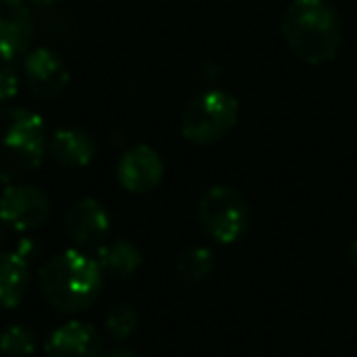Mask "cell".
Returning a JSON list of instances; mask_svg holds the SVG:
<instances>
[{"mask_svg":"<svg viewBox=\"0 0 357 357\" xmlns=\"http://www.w3.org/2000/svg\"><path fill=\"white\" fill-rule=\"evenodd\" d=\"M105 287V274L98 259L86 250H61L42 262L37 272V289L47 306L64 316H76L93 306Z\"/></svg>","mask_w":357,"mask_h":357,"instance_id":"1","label":"cell"},{"mask_svg":"<svg viewBox=\"0 0 357 357\" xmlns=\"http://www.w3.org/2000/svg\"><path fill=\"white\" fill-rule=\"evenodd\" d=\"M282 37L294 56L328 64L342 47V20L328 0H291L282 15Z\"/></svg>","mask_w":357,"mask_h":357,"instance_id":"2","label":"cell"},{"mask_svg":"<svg viewBox=\"0 0 357 357\" xmlns=\"http://www.w3.org/2000/svg\"><path fill=\"white\" fill-rule=\"evenodd\" d=\"M50 144L45 120L30 108H0V184H15L42 167Z\"/></svg>","mask_w":357,"mask_h":357,"instance_id":"3","label":"cell"},{"mask_svg":"<svg viewBox=\"0 0 357 357\" xmlns=\"http://www.w3.org/2000/svg\"><path fill=\"white\" fill-rule=\"evenodd\" d=\"M199 228L211 243L235 245L252 228V206L235 186L218 184L204 191L196 204Z\"/></svg>","mask_w":357,"mask_h":357,"instance_id":"4","label":"cell"},{"mask_svg":"<svg viewBox=\"0 0 357 357\" xmlns=\"http://www.w3.org/2000/svg\"><path fill=\"white\" fill-rule=\"evenodd\" d=\"M238 118V98L223 89H208L186 103L181 120H178V130L186 142L199 144V147H213L233 132Z\"/></svg>","mask_w":357,"mask_h":357,"instance_id":"5","label":"cell"},{"mask_svg":"<svg viewBox=\"0 0 357 357\" xmlns=\"http://www.w3.org/2000/svg\"><path fill=\"white\" fill-rule=\"evenodd\" d=\"M52 199L45 189L27 181L6 184L0 194V223L13 233H35L45 228L52 218Z\"/></svg>","mask_w":357,"mask_h":357,"instance_id":"6","label":"cell"},{"mask_svg":"<svg viewBox=\"0 0 357 357\" xmlns=\"http://www.w3.org/2000/svg\"><path fill=\"white\" fill-rule=\"evenodd\" d=\"M22 79L35 98L54 100L64 96L71 84V74L61 54L52 47H35L22 59Z\"/></svg>","mask_w":357,"mask_h":357,"instance_id":"7","label":"cell"},{"mask_svg":"<svg viewBox=\"0 0 357 357\" xmlns=\"http://www.w3.org/2000/svg\"><path fill=\"white\" fill-rule=\"evenodd\" d=\"M164 174H167V167H164L162 154L144 142L128 147L120 154L118 164H115L118 184L128 194H137V196L157 191L159 184L164 181Z\"/></svg>","mask_w":357,"mask_h":357,"instance_id":"8","label":"cell"},{"mask_svg":"<svg viewBox=\"0 0 357 357\" xmlns=\"http://www.w3.org/2000/svg\"><path fill=\"white\" fill-rule=\"evenodd\" d=\"M64 230L74 248L98 250L110 235V213L98 199L84 196L69 204L64 213Z\"/></svg>","mask_w":357,"mask_h":357,"instance_id":"9","label":"cell"},{"mask_svg":"<svg viewBox=\"0 0 357 357\" xmlns=\"http://www.w3.org/2000/svg\"><path fill=\"white\" fill-rule=\"evenodd\" d=\"M35 42V17L27 0H0V64L25 56Z\"/></svg>","mask_w":357,"mask_h":357,"instance_id":"10","label":"cell"},{"mask_svg":"<svg viewBox=\"0 0 357 357\" xmlns=\"http://www.w3.org/2000/svg\"><path fill=\"white\" fill-rule=\"evenodd\" d=\"M103 335L89 321H66L45 340V357H103Z\"/></svg>","mask_w":357,"mask_h":357,"instance_id":"11","label":"cell"},{"mask_svg":"<svg viewBox=\"0 0 357 357\" xmlns=\"http://www.w3.org/2000/svg\"><path fill=\"white\" fill-rule=\"evenodd\" d=\"M47 152L59 167L86 169L98 154V144H96V137L89 130L76 128V125H64V128H56L50 135Z\"/></svg>","mask_w":357,"mask_h":357,"instance_id":"12","label":"cell"},{"mask_svg":"<svg viewBox=\"0 0 357 357\" xmlns=\"http://www.w3.org/2000/svg\"><path fill=\"white\" fill-rule=\"evenodd\" d=\"M32 287L30 262L15 250H0V311L22 306Z\"/></svg>","mask_w":357,"mask_h":357,"instance_id":"13","label":"cell"},{"mask_svg":"<svg viewBox=\"0 0 357 357\" xmlns=\"http://www.w3.org/2000/svg\"><path fill=\"white\" fill-rule=\"evenodd\" d=\"M96 259H98L100 269H103L105 279H115V282H128L130 277L139 272L142 267V250L128 238H115L105 240L98 250H96Z\"/></svg>","mask_w":357,"mask_h":357,"instance_id":"14","label":"cell"},{"mask_svg":"<svg viewBox=\"0 0 357 357\" xmlns=\"http://www.w3.org/2000/svg\"><path fill=\"white\" fill-rule=\"evenodd\" d=\"M215 269V255L206 245H191L176 257V272L178 277L189 284H201L213 274Z\"/></svg>","mask_w":357,"mask_h":357,"instance_id":"15","label":"cell"},{"mask_svg":"<svg viewBox=\"0 0 357 357\" xmlns=\"http://www.w3.org/2000/svg\"><path fill=\"white\" fill-rule=\"evenodd\" d=\"M40 335L27 323H10L0 331V352L3 357H32Z\"/></svg>","mask_w":357,"mask_h":357,"instance_id":"16","label":"cell"},{"mask_svg":"<svg viewBox=\"0 0 357 357\" xmlns=\"http://www.w3.org/2000/svg\"><path fill=\"white\" fill-rule=\"evenodd\" d=\"M139 328V311L128 301H118L105 313V333L113 340L125 342L137 333Z\"/></svg>","mask_w":357,"mask_h":357,"instance_id":"17","label":"cell"},{"mask_svg":"<svg viewBox=\"0 0 357 357\" xmlns=\"http://www.w3.org/2000/svg\"><path fill=\"white\" fill-rule=\"evenodd\" d=\"M20 93V74L15 66L0 64V103H10L15 96Z\"/></svg>","mask_w":357,"mask_h":357,"instance_id":"18","label":"cell"},{"mask_svg":"<svg viewBox=\"0 0 357 357\" xmlns=\"http://www.w3.org/2000/svg\"><path fill=\"white\" fill-rule=\"evenodd\" d=\"M15 252L20 255L22 259H27V262H32V259H37L42 255V245H40V240H35V238H20L17 240V245H15Z\"/></svg>","mask_w":357,"mask_h":357,"instance_id":"19","label":"cell"},{"mask_svg":"<svg viewBox=\"0 0 357 357\" xmlns=\"http://www.w3.org/2000/svg\"><path fill=\"white\" fill-rule=\"evenodd\" d=\"M103 357H142V355H137L135 350H128V347H115V350L105 352Z\"/></svg>","mask_w":357,"mask_h":357,"instance_id":"20","label":"cell"},{"mask_svg":"<svg viewBox=\"0 0 357 357\" xmlns=\"http://www.w3.org/2000/svg\"><path fill=\"white\" fill-rule=\"evenodd\" d=\"M347 259H350V264L357 269V238L350 243V248H347Z\"/></svg>","mask_w":357,"mask_h":357,"instance_id":"21","label":"cell"},{"mask_svg":"<svg viewBox=\"0 0 357 357\" xmlns=\"http://www.w3.org/2000/svg\"><path fill=\"white\" fill-rule=\"evenodd\" d=\"M56 0H27V6L30 8H50V6H54Z\"/></svg>","mask_w":357,"mask_h":357,"instance_id":"22","label":"cell"},{"mask_svg":"<svg viewBox=\"0 0 357 357\" xmlns=\"http://www.w3.org/2000/svg\"><path fill=\"white\" fill-rule=\"evenodd\" d=\"M6 240H8V228L3 223H0V248L6 245Z\"/></svg>","mask_w":357,"mask_h":357,"instance_id":"23","label":"cell"},{"mask_svg":"<svg viewBox=\"0 0 357 357\" xmlns=\"http://www.w3.org/2000/svg\"><path fill=\"white\" fill-rule=\"evenodd\" d=\"M0 357H3V352H0Z\"/></svg>","mask_w":357,"mask_h":357,"instance_id":"24","label":"cell"}]
</instances>
